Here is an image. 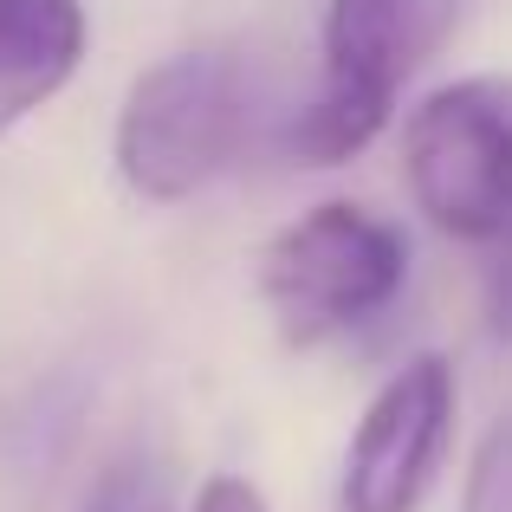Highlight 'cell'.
<instances>
[{
  "instance_id": "obj_1",
  "label": "cell",
  "mask_w": 512,
  "mask_h": 512,
  "mask_svg": "<svg viewBox=\"0 0 512 512\" xmlns=\"http://www.w3.org/2000/svg\"><path fill=\"white\" fill-rule=\"evenodd\" d=\"M467 0H331L325 13V85L286 124L299 163H344L396 111V91L454 39Z\"/></svg>"
},
{
  "instance_id": "obj_2",
  "label": "cell",
  "mask_w": 512,
  "mask_h": 512,
  "mask_svg": "<svg viewBox=\"0 0 512 512\" xmlns=\"http://www.w3.org/2000/svg\"><path fill=\"white\" fill-rule=\"evenodd\" d=\"M253 130V85L234 52L195 46L150 65L117 111V169L143 201H188L208 188Z\"/></svg>"
},
{
  "instance_id": "obj_3",
  "label": "cell",
  "mask_w": 512,
  "mask_h": 512,
  "mask_svg": "<svg viewBox=\"0 0 512 512\" xmlns=\"http://www.w3.org/2000/svg\"><path fill=\"white\" fill-rule=\"evenodd\" d=\"M402 279H409L402 234L357 201H325V208L299 214L260 253V299L279 338L299 350L383 318Z\"/></svg>"
},
{
  "instance_id": "obj_4",
  "label": "cell",
  "mask_w": 512,
  "mask_h": 512,
  "mask_svg": "<svg viewBox=\"0 0 512 512\" xmlns=\"http://www.w3.org/2000/svg\"><path fill=\"white\" fill-rule=\"evenodd\" d=\"M402 169L441 234L493 247L512 227V91L493 78L435 91L402 124Z\"/></svg>"
},
{
  "instance_id": "obj_5",
  "label": "cell",
  "mask_w": 512,
  "mask_h": 512,
  "mask_svg": "<svg viewBox=\"0 0 512 512\" xmlns=\"http://www.w3.org/2000/svg\"><path fill=\"white\" fill-rule=\"evenodd\" d=\"M454 435V370L448 357H415L376 389L344 448L338 512H415L435 487Z\"/></svg>"
},
{
  "instance_id": "obj_6",
  "label": "cell",
  "mask_w": 512,
  "mask_h": 512,
  "mask_svg": "<svg viewBox=\"0 0 512 512\" xmlns=\"http://www.w3.org/2000/svg\"><path fill=\"white\" fill-rule=\"evenodd\" d=\"M85 59L78 0H0V137L72 85Z\"/></svg>"
},
{
  "instance_id": "obj_7",
  "label": "cell",
  "mask_w": 512,
  "mask_h": 512,
  "mask_svg": "<svg viewBox=\"0 0 512 512\" xmlns=\"http://www.w3.org/2000/svg\"><path fill=\"white\" fill-rule=\"evenodd\" d=\"M85 512H169V480L156 461H143V454H124V461H111L98 474V487H91Z\"/></svg>"
},
{
  "instance_id": "obj_8",
  "label": "cell",
  "mask_w": 512,
  "mask_h": 512,
  "mask_svg": "<svg viewBox=\"0 0 512 512\" xmlns=\"http://www.w3.org/2000/svg\"><path fill=\"white\" fill-rule=\"evenodd\" d=\"M461 512H512V415L487 428L474 467H467V500Z\"/></svg>"
},
{
  "instance_id": "obj_9",
  "label": "cell",
  "mask_w": 512,
  "mask_h": 512,
  "mask_svg": "<svg viewBox=\"0 0 512 512\" xmlns=\"http://www.w3.org/2000/svg\"><path fill=\"white\" fill-rule=\"evenodd\" d=\"M493 260H487V325H493V338L512 344V227L500 240H493Z\"/></svg>"
},
{
  "instance_id": "obj_10",
  "label": "cell",
  "mask_w": 512,
  "mask_h": 512,
  "mask_svg": "<svg viewBox=\"0 0 512 512\" xmlns=\"http://www.w3.org/2000/svg\"><path fill=\"white\" fill-rule=\"evenodd\" d=\"M188 512H266V493L247 474H208L195 487V506Z\"/></svg>"
}]
</instances>
